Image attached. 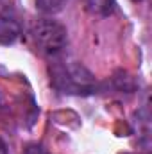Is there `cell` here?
Here are the masks:
<instances>
[{
  "instance_id": "obj_5",
  "label": "cell",
  "mask_w": 152,
  "mask_h": 154,
  "mask_svg": "<svg viewBox=\"0 0 152 154\" xmlns=\"http://www.w3.org/2000/svg\"><path fill=\"white\" fill-rule=\"evenodd\" d=\"M34 2H36V7L45 14H56L66 4V0H34Z\"/></svg>"
},
{
  "instance_id": "obj_4",
  "label": "cell",
  "mask_w": 152,
  "mask_h": 154,
  "mask_svg": "<svg viewBox=\"0 0 152 154\" xmlns=\"http://www.w3.org/2000/svg\"><path fill=\"white\" fill-rule=\"evenodd\" d=\"M86 11L93 16H111L116 9L114 0H84Z\"/></svg>"
},
{
  "instance_id": "obj_2",
  "label": "cell",
  "mask_w": 152,
  "mask_h": 154,
  "mask_svg": "<svg viewBox=\"0 0 152 154\" xmlns=\"http://www.w3.org/2000/svg\"><path fill=\"white\" fill-rule=\"evenodd\" d=\"M31 34L36 48L48 57H59L68 45V32L65 25L52 18L36 20L31 27Z\"/></svg>"
},
{
  "instance_id": "obj_6",
  "label": "cell",
  "mask_w": 152,
  "mask_h": 154,
  "mask_svg": "<svg viewBox=\"0 0 152 154\" xmlns=\"http://www.w3.org/2000/svg\"><path fill=\"white\" fill-rule=\"evenodd\" d=\"M25 154H50L45 147H41L38 143H32V145H27L25 149Z\"/></svg>"
},
{
  "instance_id": "obj_3",
  "label": "cell",
  "mask_w": 152,
  "mask_h": 154,
  "mask_svg": "<svg viewBox=\"0 0 152 154\" xmlns=\"http://www.w3.org/2000/svg\"><path fill=\"white\" fill-rule=\"evenodd\" d=\"M22 36V22L11 5L0 11V45H14Z\"/></svg>"
},
{
  "instance_id": "obj_9",
  "label": "cell",
  "mask_w": 152,
  "mask_h": 154,
  "mask_svg": "<svg viewBox=\"0 0 152 154\" xmlns=\"http://www.w3.org/2000/svg\"><path fill=\"white\" fill-rule=\"evenodd\" d=\"M0 2H2V0H0Z\"/></svg>"
},
{
  "instance_id": "obj_7",
  "label": "cell",
  "mask_w": 152,
  "mask_h": 154,
  "mask_svg": "<svg viewBox=\"0 0 152 154\" xmlns=\"http://www.w3.org/2000/svg\"><path fill=\"white\" fill-rule=\"evenodd\" d=\"M0 154H9V151H7V145H5V142L0 138Z\"/></svg>"
},
{
  "instance_id": "obj_8",
  "label": "cell",
  "mask_w": 152,
  "mask_h": 154,
  "mask_svg": "<svg viewBox=\"0 0 152 154\" xmlns=\"http://www.w3.org/2000/svg\"><path fill=\"white\" fill-rule=\"evenodd\" d=\"M132 2H136V4H138V2H141V0H132Z\"/></svg>"
},
{
  "instance_id": "obj_1",
  "label": "cell",
  "mask_w": 152,
  "mask_h": 154,
  "mask_svg": "<svg viewBox=\"0 0 152 154\" xmlns=\"http://www.w3.org/2000/svg\"><path fill=\"white\" fill-rule=\"evenodd\" d=\"M50 75L59 91L70 95L91 93L97 86L93 74L79 61H56L50 66Z\"/></svg>"
}]
</instances>
